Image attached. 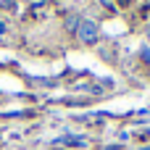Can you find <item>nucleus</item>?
I'll list each match as a JSON object with an SVG mask.
<instances>
[{"mask_svg":"<svg viewBox=\"0 0 150 150\" xmlns=\"http://www.w3.org/2000/svg\"><path fill=\"white\" fill-rule=\"evenodd\" d=\"M5 29H8V26H5V24L0 21V34H5Z\"/></svg>","mask_w":150,"mask_h":150,"instance_id":"3","label":"nucleus"},{"mask_svg":"<svg viewBox=\"0 0 150 150\" xmlns=\"http://www.w3.org/2000/svg\"><path fill=\"white\" fill-rule=\"evenodd\" d=\"M142 53H145V61H150V50H142Z\"/></svg>","mask_w":150,"mask_h":150,"instance_id":"4","label":"nucleus"},{"mask_svg":"<svg viewBox=\"0 0 150 150\" xmlns=\"http://www.w3.org/2000/svg\"><path fill=\"white\" fill-rule=\"evenodd\" d=\"M76 26H79V18H76V16L66 18V29H69V32H76Z\"/></svg>","mask_w":150,"mask_h":150,"instance_id":"2","label":"nucleus"},{"mask_svg":"<svg viewBox=\"0 0 150 150\" xmlns=\"http://www.w3.org/2000/svg\"><path fill=\"white\" fill-rule=\"evenodd\" d=\"M76 37H79L84 45H92V42H98V37H100V26H98L95 21H90V18H79Z\"/></svg>","mask_w":150,"mask_h":150,"instance_id":"1","label":"nucleus"},{"mask_svg":"<svg viewBox=\"0 0 150 150\" xmlns=\"http://www.w3.org/2000/svg\"><path fill=\"white\" fill-rule=\"evenodd\" d=\"M148 40H150V29H148Z\"/></svg>","mask_w":150,"mask_h":150,"instance_id":"5","label":"nucleus"}]
</instances>
